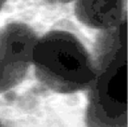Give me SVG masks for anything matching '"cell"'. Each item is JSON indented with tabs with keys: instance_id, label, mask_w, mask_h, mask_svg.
<instances>
[{
	"instance_id": "1",
	"label": "cell",
	"mask_w": 128,
	"mask_h": 127,
	"mask_svg": "<svg viewBox=\"0 0 128 127\" xmlns=\"http://www.w3.org/2000/svg\"><path fill=\"white\" fill-rule=\"evenodd\" d=\"M32 65L38 80L60 93L88 88L96 64L81 41L70 31L54 29L38 39Z\"/></svg>"
},
{
	"instance_id": "2",
	"label": "cell",
	"mask_w": 128,
	"mask_h": 127,
	"mask_svg": "<svg viewBox=\"0 0 128 127\" xmlns=\"http://www.w3.org/2000/svg\"><path fill=\"white\" fill-rule=\"evenodd\" d=\"M127 44L111 41L98 47L96 72L89 88V127L127 126Z\"/></svg>"
},
{
	"instance_id": "3",
	"label": "cell",
	"mask_w": 128,
	"mask_h": 127,
	"mask_svg": "<svg viewBox=\"0 0 128 127\" xmlns=\"http://www.w3.org/2000/svg\"><path fill=\"white\" fill-rule=\"evenodd\" d=\"M37 35L22 22H12L0 29V93L21 83L32 65Z\"/></svg>"
},
{
	"instance_id": "4",
	"label": "cell",
	"mask_w": 128,
	"mask_h": 127,
	"mask_svg": "<svg viewBox=\"0 0 128 127\" xmlns=\"http://www.w3.org/2000/svg\"><path fill=\"white\" fill-rule=\"evenodd\" d=\"M74 12L82 24L94 29L108 31L124 18V0H76Z\"/></svg>"
},
{
	"instance_id": "5",
	"label": "cell",
	"mask_w": 128,
	"mask_h": 127,
	"mask_svg": "<svg viewBox=\"0 0 128 127\" xmlns=\"http://www.w3.org/2000/svg\"><path fill=\"white\" fill-rule=\"evenodd\" d=\"M52 2H56V3H66V2H70L71 1H76V0H49Z\"/></svg>"
},
{
	"instance_id": "6",
	"label": "cell",
	"mask_w": 128,
	"mask_h": 127,
	"mask_svg": "<svg viewBox=\"0 0 128 127\" xmlns=\"http://www.w3.org/2000/svg\"><path fill=\"white\" fill-rule=\"evenodd\" d=\"M6 1V0H0V9L3 7L4 4H5Z\"/></svg>"
}]
</instances>
